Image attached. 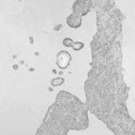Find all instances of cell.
<instances>
[{"mask_svg": "<svg viewBox=\"0 0 135 135\" xmlns=\"http://www.w3.org/2000/svg\"><path fill=\"white\" fill-rule=\"evenodd\" d=\"M49 109L69 130H84L88 128L89 122L86 105L69 92H59L56 102Z\"/></svg>", "mask_w": 135, "mask_h": 135, "instance_id": "obj_1", "label": "cell"}, {"mask_svg": "<svg viewBox=\"0 0 135 135\" xmlns=\"http://www.w3.org/2000/svg\"><path fill=\"white\" fill-rule=\"evenodd\" d=\"M68 129L48 108L45 119L35 135H68Z\"/></svg>", "mask_w": 135, "mask_h": 135, "instance_id": "obj_2", "label": "cell"}, {"mask_svg": "<svg viewBox=\"0 0 135 135\" xmlns=\"http://www.w3.org/2000/svg\"><path fill=\"white\" fill-rule=\"evenodd\" d=\"M92 7H93V0H76L73 3L72 10L73 13L84 16L90 12Z\"/></svg>", "mask_w": 135, "mask_h": 135, "instance_id": "obj_3", "label": "cell"}, {"mask_svg": "<svg viewBox=\"0 0 135 135\" xmlns=\"http://www.w3.org/2000/svg\"><path fill=\"white\" fill-rule=\"evenodd\" d=\"M71 59H72V57H71V55L69 53L65 52V50H61V52H59L57 54L56 63L59 66V69L64 70V69H66V68L69 66V64L71 62Z\"/></svg>", "mask_w": 135, "mask_h": 135, "instance_id": "obj_4", "label": "cell"}, {"mask_svg": "<svg viewBox=\"0 0 135 135\" xmlns=\"http://www.w3.org/2000/svg\"><path fill=\"white\" fill-rule=\"evenodd\" d=\"M66 24L69 27L74 28V29L80 27V25H81V15L76 14V13H72L70 16H68Z\"/></svg>", "mask_w": 135, "mask_h": 135, "instance_id": "obj_5", "label": "cell"}, {"mask_svg": "<svg viewBox=\"0 0 135 135\" xmlns=\"http://www.w3.org/2000/svg\"><path fill=\"white\" fill-rule=\"evenodd\" d=\"M63 83H64V79L62 77H56V78L52 79V81H50V85L54 86V87H57V86L62 85Z\"/></svg>", "mask_w": 135, "mask_h": 135, "instance_id": "obj_6", "label": "cell"}, {"mask_svg": "<svg viewBox=\"0 0 135 135\" xmlns=\"http://www.w3.org/2000/svg\"><path fill=\"white\" fill-rule=\"evenodd\" d=\"M73 43H74L73 40L70 39V38H65V39L63 40V45H64L65 47H72Z\"/></svg>", "mask_w": 135, "mask_h": 135, "instance_id": "obj_7", "label": "cell"}, {"mask_svg": "<svg viewBox=\"0 0 135 135\" xmlns=\"http://www.w3.org/2000/svg\"><path fill=\"white\" fill-rule=\"evenodd\" d=\"M72 47H73L74 50H80L84 47V43H81V42H74Z\"/></svg>", "mask_w": 135, "mask_h": 135, "instance_id": "obj_8", "label": "cell"}]
</instances>
